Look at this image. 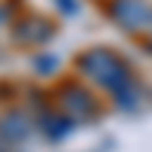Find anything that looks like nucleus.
Listing matches in <instances>:
<instances>
[{
	"instance_id": "nucleus-1",
	"label": "nucleus",
	"mask_w": 152,
	"mask_h": 152,
	"mask_svg": "<svg viewBox=\"0 0 152 152\" xmlns=\"http://www.w3.org/2000/svg\"><path fill=\"white\" fill-rule=\"evenodd\" d=\"M61 6H64L67 12H76V0H61Z\"/></svg>"
}]
</instances>
